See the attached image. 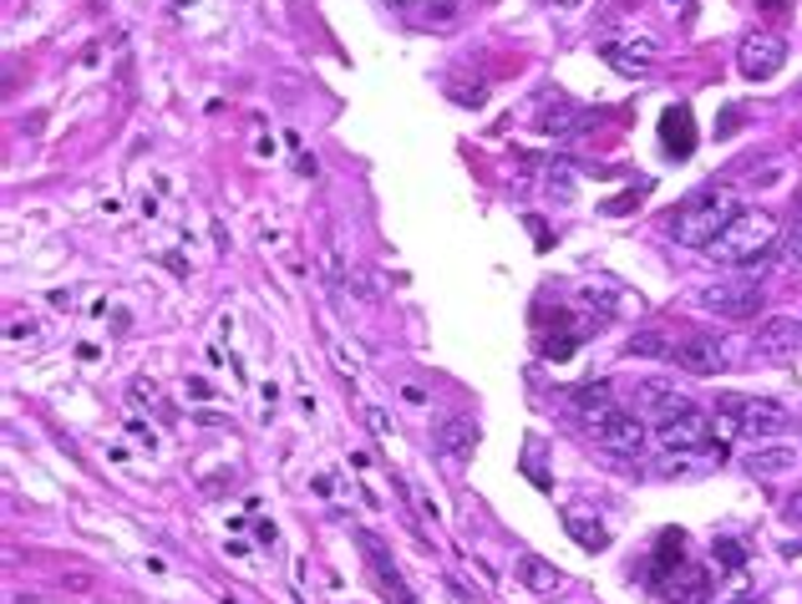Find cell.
Wrapping results in <instances>:
<instances>
[{
	"mask_svg": "<svg viewBox=\"0 0 802 604\" xmlns=\"http://www.w3.org/2000/svg\"><path fill=\"white\" fill-rule=\"evenodd\" d=\"M737 214H741L737 193H731L726 184H706V188H696V193L680 203V209H671V218H665V234H671L680 249H706L711 239H716V234H722Z\"/></svg>",
	"mask_w": 802,
	"mask_h": 604,
	"instance_id": "obj_1",
	"label": "cell"
},
{
	"mask_svg": "<svg viewBox=\"0 0 802 604\" xmlns=\"http://www.w3.org/2000/svg\"><path fill=\"white\" fill-rule=\"evenodd\" d=\"M716 417H722L726 432L756 437V442L782 437L787 427H792L782 402H772V397H741V391H722V397H716Z\"/></svg>",
	"mask_w": 802,
	"mask_h": 604,
	"instance_id": "obj_2",
	"label": "cell"
},
{
	"mask_svg": "<svg viewBox=\"0 0 802 604\" xmlns=\"http://www.w3.org/2000/svg\"><path fill=\"white\" fill-rule=\"evenodd\" d=\"M772 239H777V218L762 214V209H741V214L731 218L701 254H706L711 264H752Z\"/></svg>",
	"mask_w": 802,
	"mask_h": 604,
	"instance_id": "obj_3",
	"label": "cell"
},
{
	"mask_svg": "<svg viewBox=\"0 0 802 604\" xmlns=\"http://www.w3.org/2000/svg\"><path fill=\"white\" fill-rule=\"evenodd\" d=\"M762 279H767V264L756 269H737V275H722L696 290V305L706 315H722V320H747L762 305Z\"/></svg>",
	"mask_w": 802,
	"mask_h": 604,
	"instance_id": "obj_4",
	"label": "cell"
},
{
	"mask_svg": "<svg viewBox=\"0 0 802 604\" xmlns=\"http://www.w3.org/2000/svg\"><path fill=\"white\" fill-rule=\"evenodd\" d=\"M589 421V437H595L604 452H620V457H635V452L646 448V421H640V412H625V406H604V412H595Z\"/></svg>",
	"mask_w": 802,
	"mask_h": 604,
	"instance_id": "obj_5",
	"label": "cell"
},
{
	"mask_svg": "<svg viewBox=\"0 0 802 604\" xmlns=\"http://www.w3.org/2000/svg\"><path fill=\"white\" fill-rule=\"evenodd\" d=\"M655 442H661L665 452H676V457H686V452H711V437H716V427H711L701 412H676V417H661L655 427Z\"/></svg>",
	"mask_w": 802,
	"mask_h": 604,
	"instance_id": "obj_6",
	"label": "cell"
},
{
	"mask_svg": "<svg viewBox=\"0 0 802 604\" xmlns=\"http://www.w3.org/2000/svg\"><path fill=\"white\" fill-rule=\"evenodd\" d=\"M787 62V41L777 32H752V36H741V47H737V72L747 81H767L777 77Z\"/></svg>",
	"mask_w": 802,
	"mask_h": 604,
	"instance_id": "obj_7",
	"label": "cell"
},
{
	"mask_svg": "<svg viewBox=\"0 0 802 604\" xmlns=\"http://www.w3.org/2000/svg\"><path fill=\"white\" fill-rule=\"evenodd\" d=\"M737 341H711V336H691V341H680L676 351H671V361H676L680 372L691 376H716L726 372V366H737V361H747L741 351H731Z\"/></svg>",
	"mask_w": 802,
	"mask_h": 604,
	"instance_id": "obj_8",
	"label": "cell"
},
{
	"mask_svg": "<svg viewBox=\"0 0 802 604\" xmlns=\"http://www.w3.org/2000/svg\"><path fill=\"white\" fill-rule=\"evenodd\" d=\"M599 56L614 66V72H650L655 56H661V41L655 36H640V32H620V36H604L599 41Z\"/></svg>",
	"mask_w": 802,
	"mask_h": 604,
	"instance_id": "obj_9",
	"label": "cell"
},
{
	"mask_svg": "<svg viewBox=\"0 0 802 604\" xmlns=\"http://www.w3.org/2000/svg\"><path fill=\"white\" fill-rule=\"evenodd\" d=\"M802 345V320L798 315H767L752 336V356H767V361H787L792 351Z\"/></svg>",
	"mask_w": 802,
	"mask_h": 604,
	"instance_id": "obj_10",
	"label": "cell"
},
{
	"mask_svg": "<svg viewBox=\"0 0 802 604\" xmlns=\"http://www.w3.org/2000/svg\"><path fill=\"white\" fill-rule=\"evenodd\" d=\"M635 412H650V417H676V412H691V397H680L671 381H635Z\"/></svg>",
	"mask_w": 802,
	"mask_h": 604,
	"instance_id": "obj_11",
	"label": "cell"
},
{
	"mask_svg": "<svg viewBox=\"0 0 802 604\" xmlns=\"http://www.w3.org/2000/svg\"><path fill=\"white\" fill-rule=\"evenodd\" d=\"M432 442H437V452L447 463H472V452H478V427L462 417H447L437 432H432Z\"/></svg>",
	"mask_w": 802,
	"mask_h": 604,
	"instance_id": "obj_12",
	"label": "cell"
},
{
	"mask_svg": "<svg viewBox=\"0 0 802 604\" xmlns=\"http://www.w3.org/2000/svg\"><path fill=\"white\" fill-rule=\"evenodd\" d=\"M519 584L529 589V594H538V600H549V594H559L564 574L553 569L544 554H519Z\"/></svg>",
	"mask_w": 802,
	"mask_h": 604,
	"instance_id": "obj_13",
	"label": "cell"
},
{
	"mask_svg": "<svg viewBox=\"0 0 802 604\" xmlns=\"http://www.w3.org/2000/svg\"><path fill=\"white\" fill-rule=\"evenodd\" d=\"M538 133H549V138H569L574 127H580V112H574V102H564V97H544V108H538Z\"/></svg>",
	"mask_w": 802,
	"mask_h": 604,
	"instance_id": "obj_14",
	"label": "cell"
},
{
	"mask_svg": "<svg viewBox=\"0 0 802 604\" xmlns=\"http://www.w3.org/2000/svg\"><path fill=\"white\" fill-rule=\"evenodd\" d=\"M787 467H798V452L792 448H752L747 452V473H756V478H777Z\"/></svg>",
	"mask_w": 802,
	"mask_h": 604,
	"instance_id": "obj_15",
	"label": "cell"
},
{
	"mask_svg": "<svg viewBox=\"0 0 802 604\" xmlns=\"http://www.w3.org/2000/svg\"><path fill=\"white\" fill-rule=\"evenodd\" d=\"M574 406H580L584 417H595V412L614 406V387L610 381H584V387H574Z\"/></svg>",
	"mask_w": 802,
	"mask_h": 604,
	"instance_id": "obj_16",
	"label": "cell"
},
{
	"mask_svg": "<svg viewBox=\"0 0 802 604\" xmlns=\"http://www.w3.org/2000/svg\"><path fill=\"white\" fill-rule=\"evenodd\" d=\"M564 528L584 543V549H604V543H610V533L599 524H589V518H580V513H564Z\"/></svg>",
	"mask_w": 802,
	"mask_h": 604,
	"instance_id": "obj_17",
	"label": "cell"
},
{
	"mask_svg": "<svg viewBox=\"0 0 802 604\" xmlns=\"http://www.w3.org/2000/svg\"><path fill=\"white\" fill-rule=\"evenodd\" d=\"M320 275H326V285H331L335 300H346V264H341V254H335V249H326V260H320Z\"/></svg>",
	"mask_w": 802,
	"mask_h": 604,
	"instance_id": "obj_18",
	"label": "cell"
},
{
	"mask_svg": "<svg viewBox=\"0 0 802 604\" xmlns=\"http://www.w3.org/2000/svg\"><path fill=\"white\" fill-rule=\"evenodd\" d=\"M676 345H665V336H655V330H646V336H635V341L625 345V356H671Z\"/></svg>",
	"mask_w": 802,
	"mask_h": 604,
	"instance_id": "obj_19",
	"label": "cell"
},
{
	"mask_svg": "<svg viewBox=\"0 0 802 604\" xmlns=\"http://www.w3.org/2000/svg\"><path fill=\"white\" fill-rule=\"evenodd\" d=\"M366 427H371L377 437H392V432H396L392 412H381V406H366Z\"/></svg>",
	"mask_w": 802,
	"mask_h": 604,
	"instance_id": "obj_20",
	"label": "cell"
},
{
	"mask_svg": "<svg viewBox=\"0 0 802 604\" xmlns=\"http://www.w3.org/2000/svg\"><path fill=\"white\" fill-rule=\"evenodd\" d=\"M782 264H802V218L787 229V244H782Z\"/></svg>",
	"mask_w": 802,
	"mask_h": 604,
	"instance_id": "obj_21",
	"label": "cell"
},
{
	"mask_svg": "<svg viewBox=\"0 0 802 604\" xmlns=\"http://www.w3.org/2000/svg\"><path fill=\"white\" fill-rule=\"evenodd\" d=\"M427 5V21H453L457 16V0H422Z\"/></svg>",
	"mask_w": 802,
	"mask_h": 604,
	"instance_id": "obj_22",
	"label": "cell"
},
{
	"mask_svg": "<svg viewBox=\"0 0 802 604\" xmlns=\"http://www.w3.org/2000/svg\"><path fill=\"white\" fill-rule=\"evenodd\" d=\"M453 97H457V108H483V97L488 92H483V87H472V92L468 87H453Z\"/></svg>",
	"mask_w": 802,
	"mask_h": 604,
	"instance_id": "obj_23",
	"label": "cell"
},
{
	"mask_svg": "<svg viewBox=\"0 0 802 604\" xmlns=\"http://www.w3.org/2000/svg\"><path fill=\"white\" fill-rule=\"evenodd\" d=\"M716 549H722V554H716V558H722L726 569H737V564H741V543H731V539H726V543H716Z\"/></svg>",
	"mask_w": 802,
	"mask_h": 604,
	"instance_id": "obj_24",
	"label": "cell"
},
{
	"mask_svg": "<svg viewBox=\"0 0 802 604\" xmlns=\"http://www.w3.org/2000/svg\"><path fill=\"white\" fill-rule=\"evenodd\" d=\"M132 397H138V402H157V391H153V381H138V387H132Z\"/></svg>",
	"mask_w": 802,
	"mask_h": 604,
	"instance_id": "obj_25",
	"label": "cell"
},
{
	"mask_svg": "<svg viewBox=\"0 0 802 604\" xmlns=\"http://www.w3.org/2000/svg\"><path fill=\"white\" fill-rule=\"evenodd\" d=\"M787 513H792V518H798V524H802V493H792V498H787Z\"/></svg>",
	"mask_w": 802,
	"mask_h": 604,
	"instance_id": "obj_26",
	"label": "cell"
},
{
	"mask_svg": "<svg viewBox=\"0 0 802 604\" xmlns=\"http://www.w3.org/2000/svg\"><path fill=\"white\" fill-rule=\"evenodd\" d=\"M386 5H396V11H411V5H422V0H386Z\"/></svg>",
	"mask_w": 802,
	"mask_h": 604,
	"instance_id": "obj_27",
	"label": "cell"
},
{
	"mask_svg": "<svg viewBox=\"0 0 802 604\" xmlns=\"http://www.w3.org/2000/svg\"><path fill=\"white\" fill-rule=\"evenodd\" d=\"M762 5H772V11H777V5H782V0H762Z\"/></svg>",
	"mask_w": 802,
	"mask_h": 604,
	"instance_id": "obj_28",
	"label": "cell"
},
{
	"mask_svg": "<svg viewBox=\"0 0 802 604\" xmlns=\"http://www.w3.org/2000/svg\"><path fill=\"white\" fill-rule=\"evenodd\" d=\"M559 5H584V0H559Z\"/></svg>",
	"mask_w": 802,
	"mask_h": 604,
	"instance_id": "obj_29",
	"label": "cell"
}]
</instances>
